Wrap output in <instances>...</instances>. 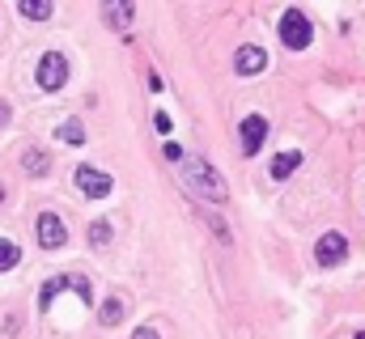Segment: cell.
I'll return each instance as SVG.
<instances>
[{
  "instance_id": "13",
  "label": "cell",
  "mask_w": 365,
  "mask_h": 339,
  "mask_svg": "<svg viewBox=\"0 0 365 339\" xmlns=\"http://www.w3.org/2000/svg\"><path fill=\"white\" fill-rule=\"evenodd\" d=\"M22 161H26V174H30V179H43L47 170H51V161H47L38 149H26V157H22Z\"/></svg>"
},
{
  "instance_id": "5",
  "label": "cell",
  "mask_w": 365,
  "mask_h": 339,
  "mask_svg": "<svg viewBox=\"0 0 365 339\" xmlns=\"http://www.w3.org/2000/svg\"><path fill=\"white\" fill-rule=\"evenodd\" d=\"M73 183H77V191H81L85 199H107L111 187H115V179H111V174H102V170H94V165H77Z\"/></svg>"
},
{
  "instance_id": "11",
  "label": "cell",
  "mask_w": 365,
  "mask_h": 339,
  "mask_svg": "<svg viewBox=\"0 0 365 339\" xmlns=\"http://www.w3.org/2000/svg\"><path fill=\"white\" fill-rule=\"evenodd\" d=\"M124 314H128L124 297H107V306L98 310V322H102V326H119V322H124Z\"/></svg>"
},
{
  "instance_id": "3",
  "label": "cell",
  "mask_w": 365,
  "mask_h": 339,
  "mask_svg": "<svg viewBox=\"0 0 365 339\" xmlns=\"http://www.w3.org/2000/svg\"><path fill=\"white\" fill-rule=\"evenodd\" d=\"M64 289H73L77 293V301H89L94 297V289H89V280L85 276H73V271H64V276H56V280H47V285H43V293H38V306L47 310L51 301H56Z\"/></svg>"
},
{
  "instance_id": "18",
  "label": "cell",
  "mask_w": 365,
  "mask_h": 339,
  "mask_svg": "<svg viewBox=\"0 0 365 339\" xmlns=\"http://www.w3.org/2000/svg\"><path fill=\"white\" fill-rule=\"evenodd\" d=\"M132 339H162V335H158V331H153V326L144 322V326H136V331H132Z\"/></svg>"
},
{
  "instance_id": "15",
  "label": "cell",
  "mask_w": 365,
  "mask_h": 339,
  "mask_svg": "<svg viewBox=\"0 0 365 339\" xmlns=\"http://www.w3.org/2000/svg\"><path fill=\"white\" fill-rule=\"evenodd\" d=\"M60 140H64V144H85V128H81V119H64V123H60Z\"/></svg>"
},
{
  "instance_id": "23",
  "label": "cell",
  "mask_w": 365,
  "mask_h": 339,
  "mask_svg": "<svg viewBox=\"0 0 365 339\" xmlns=\"http://www.w3.org/2000/svg\"><path fill=\"white\" fill-rule=\"evenodd\" d=\"M357 339H365V331H361V335H357Z\"/></svg>"
},
{
  "instance_id": "21",
  "label": "cell",
  "mask_w": 365,
  "mask_h": 339,
  "mask_svg": "<svg viewBox=\"0 0 365 339\" xmlns=\"http://www.w3.org/2000/svg\"><path fill=\"white\" fill-rule=\"evenodd\" d=\"M166 161H183V149L179 144H166Z\"/></svg>"
},
{
  "instance_id": "16",
  "label": "cell",
  "mask_w": 365,
  "mask_h": 339,
  "mask_svg": "<svg viewBox=\"0 0 365 339\" xmlns=\"http://www.w3.org/2000/svg\"><path fill=\"white\" fill-rule=\"evenodd\" d=\"M102 13H107V22H115V26H128L132 22V5H107V9H102Z\"/></svg>"
},
{
  "instance_id": "6",
  "label": "cell",
  "mask_w": 365,
  "mask_h": 339,
  "mask_svg": "<svg viewBox=\"0 0 365 339\" xmlns=\"http://www.w3.org/2000/svg\"><path fill=\"white\" fill-rule=\"evenodd\" d=\"M34 229H38V246H43V250H60V246L68 242V229H64V220H60L56 212H43Z\"/></svg>"
},
{
  "instance_id": "4",
  "label": "cell",
  "mask_w": 365,
  "mask_h": 339,
  "mask_svg": "<svg viewBox=\"0 0 365 339\" xmlns=\"http://www.w3.org/2000/svg\"><path fill=\"white\" fill-rule=\"evenodd\" d=\"M34 81H38V89H47V93L64 89V81H68V60H64L60 51H47L43 60H38V73H34Z\"/></svg>"
},
{
  "instance_id": "12",
  "label": "cell",
  "mask_w": 365,
  "mask_h": 339,
  "mask_svg": "<svg viewBox=\"0 0 365 339\" xmlns=\"http://www.w3.org/2000/svg\"><path fill=\"white\" fill-rule=\"evenodd\" d=\"M17 13H22V17H30V22H47L51 13H56V5H43V0H22Z\"/></svg>"
},
{
  "instance_id": "20",
  "label": "cell",
  "mask_w": 365,
  "mask_h": 339,
  "mask_svg": "<svg viewBox=\"0 0 365 339\" xmlns=\"http://www.w3.org/2000/svg\"><path fill=\"white\" fill-rule=\"evenodd\" d=\"M9 119H13V106L0 98V128H9Z\"/></svg>"
},
{
  "instance_id": "10",
  "label": "cell",
  "mask_w": 365,
  "mask_h": 339,
  "mask_svg": "<svg viewBox=\"0 0 365 339\" xmlns=\"http://www.w3.org/2000/svg\"><path fill=\"white\" fill-rule=\"evenodd\" d=\"M297 165H301V153H297V149H289V153H276V157H272V179H276V183H285V179L293 174V170H297Z\"/></svg>"
},
{
  "instance_id": "8",
  "label": "cell",
  "mask_w": 365,
  "mask_h": 339,
  "mask_svg": "<svg viewBox=\"0 0 365 339\" xmlns=\"http://www.w3.org/2000/svg\"><path fill=\"white\" fill-rule=\"evenodd\" d=\"M344 255H348V238H344L340 229L323 234V238H319V246H315V263H319V267H336Z\"/></svg>"
},
{
  "instance_id": "2",
  "label": "cell",
  "mask_w": 365,
  "mask_h": 339,
  "mask_svg": "<svg viewBox=\"0 0 365 339\" xmlns=\"http://www.w3.org/2000/svg\"><path fill=\"white\" fill-rule=\"evenodd\" d=\"M276 34H281V43H285L289 51H306L310 43H315V26H310V17H306L301 9H285Z\"/></svg>"
},
{
  "instance_id": "19",
  "label": "cell",
  "mask_w": 365,
  "mask_h": 339,
  "mask_svg": "<svg viewBox=\"0 0 365 339\" xmlns=\"http://www.w3.org/2000/svg\"><path fill=\"white\" fill-rule=\"evenodd\" d=\"M153 128H158V132H170V115H166V110H158V115H153Z\"/></svg>"
},
{
  "instance_id": "7",
  "label": "cell",
  "mask_w": 365,
  "mask_h": 339,
  "mask_svg": "<svg viewBox=\"0 0 365 339\" xmlns=\"http://www.w3.org/2000/svg\"><path fill=\"white\" fill-rule=\"evenodd\" d=\"M264 68H268V51H264V47L246 43V47L234 51V73H238V77H259Z\"/></svg>"
},
{
  "instance_id": "9",
  "label": "cell",
  "mask_w": 365,
  "mask_h": 339,
  "mask_svg": "<svg viewBox=\"0 0 365 339\" xmlns=\"http://www.w3.org/2000/svg\"><path fill=\"white\" fill-rule=\"evenodd\" d=\"M238 132H242V153L255 157L259 149H264V140H268V119H264V115H246Z\"/></svg>"
},
{
  "instance_id": "22",
  "label": "cell",
  "mask_w": 365,
  "mask_h": 339,
  "mask_svg": "<svg viewBox=\"0 0 365 339\" xmlns=\"http://www.w3.org/2000/svg\"><path fill=\"white\" fill-rule=\"evenodd\" d=\"M0 199H5V187H0Z\"/></svg>"
},
{
  "instance_id": "1",
  "label": "cell",
  "mask_w": 365,
  "mask_h": 339,
  "mask_svg": "<svg viewBox=\"0 0 365 339\" xmlns=\"http://www.w3.org/2000/svg\"><path fill=\"white\" fill-rule=\"evenodd\" d=\"M179 174H183V183H187L195 195H204V199H213V204H225V199H230L225 179H221L208 161H200V157H183V161H179Z\"/></svg>"
},
{
  "instance_id": "14",
  "label": "cell",
  "mask_w": 365,
  "mask_h": 339,
  "mask_svg": "<svg viewBox=\"0 0 365 339\" xmlns=\"http://www.w3.org/2000/svg\"><path fill=\"white\" fill-rule=\"evenodd\" d=\"M17 263H22V250H17V242L0 238V271H9V267H17Z\"/></svg>"
},
{
  "instance_id": "17",
  "label": "cell",
  "mask_w": 365,
  "mask_h": 339,
  "mask_svg": "<svg viewBox=\"0 0 365 339\" xmlns=\"http://www.w3.org/2000/svg\"><path fill=\"white\" fill-rule=\"evenodd\" d=\"M89 242H94V246H107V242H111V225H107V220H94V225H89Z\"/></svg>"
}]
</instances>
